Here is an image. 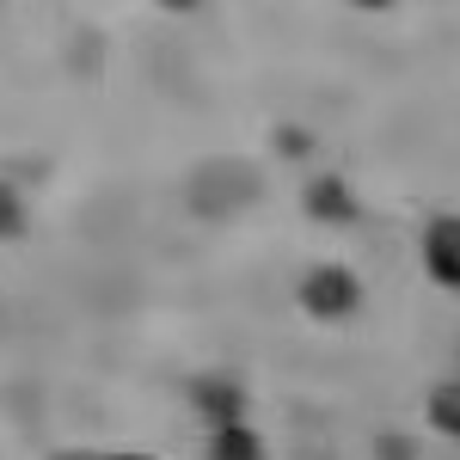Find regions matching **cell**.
Returning <instances> with one entry per match:
<instances>
[{"label":"cell","instance_id":"cell-5","mask_svg":"<svg viewBox=\"0 0 460 460\" xmlns=\"http://www.w3.org/2000/svg\"><path fill=\"white\" fill-rule=\"evenodd\" d=\"M307 203H314V215H319V221H344V215H350V190H344L338 178H319Z\"/></svg>","mask_w":460,"mask_h":460},{"label":"cell","instance_id":"cell-2","mask_svg":"<svg viewBox=\"0 0 460 460\" xmlns=\"http://www.w3.org/2000/svg\"><path fill=\"white\" fill-rule=\"evenodd\" d=\"M424 258H429V277H436V283L460 288V221H455V215L429 221V234H424Z\"/></svg>","mask_w":460,"mask_h":460},{"label":"cell","instance_id":"cell-3","mask_svg":"<svg viewBox=\"0 0 460 460\" xmlns=\"http://www.w3.org/2000/svg\"><path fill=\"white\" fill-rule=\"evenodd\" d=\"M209 460H264V448H258V436L246 424H227V429H215Z\"/></svg>","mask_w":460,"mask_h":460},{"label":"cell","instance_id":"cell-4","mask_svg":"<svg viewBox=\"0 0 460 460\" xmlns=\"http://www.w3.org/2000/svg\"><path fill=\"white\" fill-rule=\"evenodd\" d=\"M197 399L209 405V418H215L221 429H227V424H240V393L227 387V381H203V387H197Z\"/></svg>","mask_w":460,"mask_h":460},{"label":"cell","instance_id":"cell-8","mask_svg":"<svg viewBox=\"0 0 460 460\" xmlns=\"http://www.w3.org/2000/svg\"><path fill=\"white\" fill-rule=\"evenodd\" d=\"M105 460H147V455H105Z\"/></svg>","mask_w":460,"mask_h":460},{"label":"cell","instance_id":"cell-6","mask_svg":"<svg viewBox=\"0 0 460 460\" xmlns=\"http://www.w3.org/2000/svg\"><path fill=\"white\" fill-rule=\"evenodd\" d=\"M429 418H436V429L460 436V381H455V387H436V393H429Z\"/></svg>","mask_w":460,"mask_h":460},{"label":"cell","instance_id":"cell-7","mask_svg":"<svg viewBox=\"0 0 460 460\" xmlns=\"http://www.w3.org/2000/svg\"><path fill=\"white\" fill-rule=\"evenodd\" d=\"M0 234H19V197H13V184H0Z\"/></svg>","mask_w":460,"mask_h":460},{"label":"cell","instance_id":"cell-1","mask_svg":"<svg viewBox=\"0 0 460 460\" xmlns=\"http://www.w3.org/2000/svg\"><path fill=\"white\" fill-rule=\"evenodd\" d=\"M301 301H307V314H319V319H344L356 307V277L338 270V264H325V270H314V277L301 283Z\"/></svg>","mask_w":460,"mask_h":460}]
</instances>
